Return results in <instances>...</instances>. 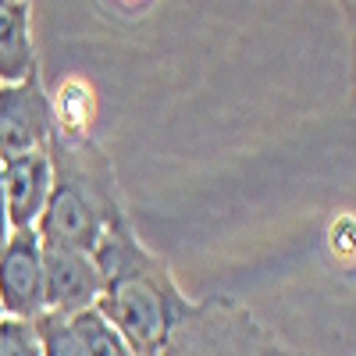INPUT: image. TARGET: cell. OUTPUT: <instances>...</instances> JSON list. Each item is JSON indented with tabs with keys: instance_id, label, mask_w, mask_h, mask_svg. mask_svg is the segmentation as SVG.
Wrapping results in <instances>:
<instances>
[{
	"instance_id": "cell-5",
	"label": "cell",
	"mask_w": 356,
	"mask_h": 356,
	"mask_svg": "<svg viewBox=\"0 0 356 356\" xmlns=\"http://www.w3.org/2000/svg\"><path fill=\"white\" fill-rule=\"evenodd\" d=\"M104 292V275L97 260L79 250L43 246V300L47 314H79L97 307Z\"/></svg>"
},
{
	"instance_id": "cell-1",
	"label": "cell",
	"mask_w": 356,
	"mask_h": 356,
	"mask_svg": "<svg viewBox=\"0 0 356 356\" xmlns=\"http://www.w3.org/2000/svg\"><path fill=\"white\" fill-rule=\"evenodd\" d=\"M89 257L104 275L97 310L114 324L136 356H161L175 328L193 310L168 264L143 246L129 214L107 225Z\"/></svg>"
},
{
	"instance_id": "cell-2",
	"label": "cell",
	"mask_w": 356,
	"mask_h": 356,
	"mask_svg": "<svg viewBox=\"0 0 356 356\" xmlns=\"http://www.w3.org/2000/svg\"><path fill=\"white\" fill-rule=\"evenodd\" d=\"M47 154L54 164V186L36 221L40 239L43 246L93 253L107 225L129 214L114 164L89 136L54 132Z\"/></svg>"
},
{
	"instance_id": "cell-3",
	"label": "cell",
	"mask_w": 356,
	"mask_h": 356,
	"mask_svg": "<svg viewBox=\"0 0 356 356\" xmlns=\"http://www.w3.org/2000/svg\"><path fill=\"white\" fill-rule=\"evenodd\" d=\"M54 104L43 89V75H29L22 82H0V161L47 150L54 139Z\"/></svg>"
},
{
	"instance_id": "cell-4",
	"label": "cell",
	"mask_w": 356,
	"mask_h": 356,
	"mask_svg": "<svg viewBox=\"0 0 356 356\" xmlns=\"http://www.w3.org/2000/svg\"><path fill=\"white\" fill-rule=\"evenodd\" d=\"M0 314L36 321L47 314L43 300V239L36 228H11L0 246Z\"/></svg>"
},
{
	"instance_id": "cell-12",
	"label": "cell",
	"mask_w": 356,
	"mask_h": 356,
	"mask_svg": "<svg viewBox=\"0 0 356 356\" xmlns=\"http://www.w3.org/2000/svg\"><path fill=\"white\" fill-rule=\"evenodd\" d=\"M353 232H356V221L353 214H339L332 232H328V246L335 253L339 264H353Z\"/></svg>"
},
{
	"instance_id": "cell-13",
	"label": "cell",
	"mask_w": 356,
	"mask_h": 356,
	"mask_svg": "<svg viewBox=\"0 0 356 356\" xmlns=\"http://www.w3.org/2000/svg\"><path fill=\"white\" fill-rule=\"evenodd\" d=\"M11 235V221H8V196H4V178H0V246Z\"/></svg>"
},
{
	"instance_id": "cell-11",
	"label": "cell",
	"mask_w": 356,
	"mask_h": 356,
	"mask_svg": "<svg viewBox=\"0 0 356 356\" xmlns=\"http://www.w3.org/2000/svg\"><path fill=\"white\" fill-rule=\"evenodd\" d=\"M0 356H40L36 324L18 317H0Z\"/></svg>"
},
{
	"instance_id": "cell-15",
	"label": "cell",
	"mask_w": 356,
	"mask_h": 356,
	"mask_svg": "<svg viewBox=\"0 0 356 356\" xmlns=\"http://www.w3.org/2000/svg\"><path fill=\"white\" fill-rule=\"evenodd\" d=\"M0 317H4V314H0Z\"/></svg>"
},
{
	"instance_id": "cell-9",
	"label": "cell",
	"mask_w": 356,
	"mask_h": 356,
	"mask_svg": "<svg viewBox=\"0 0 356 356\" xmlns=\"http://www.w3.org/2000/svg\"><path fill=\"white\" fill-rule=\"evenodd\" d=\"M72 324H75V332H79V339H82V346H86L89 356H136L132 346L118 335V328L97 307L72 314Z\"/></svg>"
},
{
	"instance_id": "cell-14",
	"label": "cell",
	"mask_w": 356,
	"mask_h": 356,
	"mask_svg": "<svg viewBox=\"0 0 356 356\" xmlns=\"http://www.w3.org/2000/svg\"><path fill=\"white\" fill-rule=\"evenodd\" d=\"M339 8H342V11H346V15L353 18V0H339Z\"/></svg>"
},
{
	"instance_id": "cell-8",
	"label": "cell",
	"mask_w": 356,
	"mask_h": 356,
	"mask_svg": "<svg viewBox=\"0 0 356 356\" xmlns=\"http://www.w3.org/2000/svg\"><path fill=\"white\" fill-rule=\"evenodd\" d=\"M54 104V122L61 136H86V125L93 118V89H89L82 79H65L61 89H57V100Z\"/></svg>"
},
{
	"instance_id": "cell-7",
	"label": "cell",
	"mask_w": 356,
	"mask_h": 356,
	"mask_svg": "<svg viewBox=\"0 0 356 356\" xmlns=\"http://www.w3.org/2000/svg\"><path fill=\"white\" fill-rule=\"evenodd\" d=\"M40 75V50L33 40V4L0 0V82Z\"/></svg>"
},
{
	"instance_id": "cell-6",
	"label": "cell",
	"mask_w": 356,
	"mask_h": 356,
	"mask_svg": "<svg viewBox=\"0 0 356 356\" xmlns=\"http://www.w3.org/2000/svg\"><path fill=\"white\" fill-rule=\"evenodd\" d=\"M0 178H4V196H8V221L11 228H36L50 186H54V164L47 150L18 154L0 161Z\"/></svg>"
},
{
	"instance_id": "cell-10",
	"label": "cell",
	"mask_w": 356,
	"mask_h": 356,
	"mask_svg": "<svg viewBox=\"0 0 356 356\" xmlns=\"http://www.w3.org/2000/svg\"><path fill=\"white\" fill-rule=\"evenodd\" d=\"M36 335H40V356H89L72 317L65 314H40L36 321Z\"/></svg>"
}]
</instances>
